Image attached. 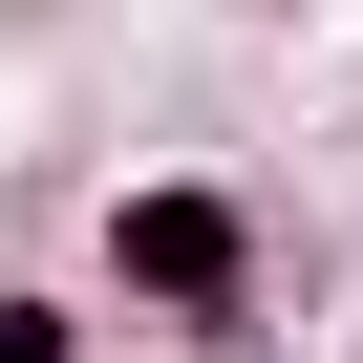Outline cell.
I'll return each mask as SVG.
<instances>
[{"label": "cell", "instance_id": "obj_2", "mask_svg": "<svg viewBox=\"0 0 363 363\" xmlns=\"http://www.w3.org/2000/svg\"><path fill=\"white\" fill-rule=\"evenodd\" d=\"M65 342H86L65 299H0V363H65Z\"/></svg>", "mask_w": 363, "mask_h": 363}, {"label": "cell", "instance_id": "obj_1", "mask_svg": "<svg viewBox=\"0 0 363 363\" xmlns=\"http://www.w3.org/2000/svg\"><path fill=\"white\" fill-rule=\"evenodd\" d=\"M107 278H128L150 320H235V299H257V214L171 171V193H128V214H107Z\"/></svg>", "mask_w": 363, "mask_h": 363}]
</instances>
